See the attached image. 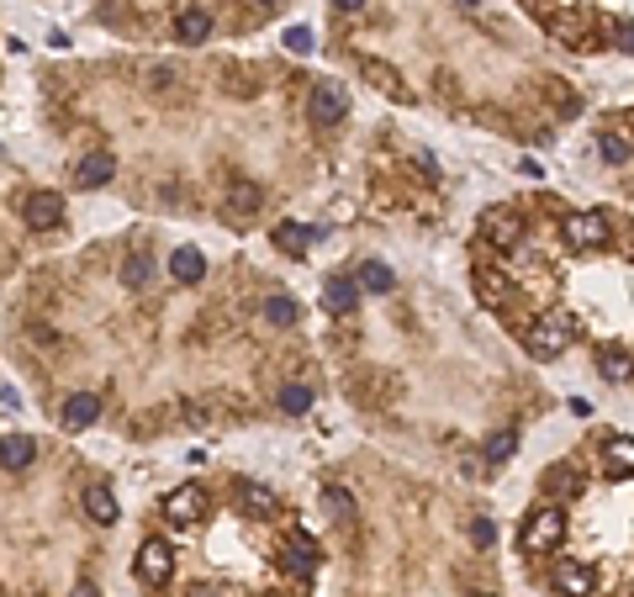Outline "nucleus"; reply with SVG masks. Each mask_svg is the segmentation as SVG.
Returning <instances> with one entry per match:
<instances>
[{
    "label": "nucleus",
    "instance_id": "f257e3e1",
    "mask_svg": "<svg viewBox=\"0 0 634 597\" xmlns=\"http://www.w3.org/2000/svg\"><path fill=\"white\" fill-rule=\"evenodd\" d=\"M133 571H138L143 587H170V576H175V550L164 545V539H143Z\"/></svg>",
    "mask_w": 634,
    "mask_h": 597
},
{
    "label": "nucleus",
    "instance_id": "f03ea898",
    "mask_svg": "<svg viewBox=\"0 0 634 597\" xmlns=\"http://www.w3.org/2000/svg\"><path fill=\"white\" fill-rule=\"evenodd\" d=\"M307 111H312V122H317V127L344 122V117H349V90H344L339 80H317V85H312Z\"/></svg>",
    "mask_w": 634,
    "mask_h": 597
},
{
    "label": "nucleus",
    "instance_id": "7ed1b4c3",
    "mask_svg": "<svg viewBox=\"0 0 634 597\" xmlns=\"http://www.w3.org/2000/svg\"><path fill=\"white\" fill-rule=\"evenodd\" d=\"M561 534H566V513L561 508H539L529 524H524V550L529 555H545L561 545Z\"/></svg>",
    "mask_w": 634,
    "mask_h": 597
},
{
    "label": "nucleus",
    "instance_id": "20e7f679",
    "mask_svg": "<svg viewBox=\"0 0 634 597\" xmlns=\"http://www.w3.org/2000/svg\"><path fill=\"white\" fill-rule=\"evenodd\" d=\"M524 344H529V354H534V360H561V354H566V344H571V333H566V323H561V317H539V323L524 333Z\"/></svg>",
    "mask_w": 634,
    "mask_h": 597
},
{
    "label": "nucleus",
    "instance_id": "39448f33",
    "mask_svg": "<svg viewBox=\"0 0 634 597\" xmlns=\"http://www.w3.org/2000/svg\"><path fill=\"white\" fill-rule=\"evenodd\" d=\"M164 518H170L175 529H191L207 518V492L201 487H175L170 497H164Z\"/></svg>",
    "mask_w": 634,
    "mask_h": 597
},
{
    "label": "nucleus",
    "instance_id": "423d86ee",
    "mask_svg": "<svg viewBox=\"0 0 634 597\" xmlns=\"http://www.w3.org/2000/svg\"><path fill=\"white\" fill-rule=\"evenodd\" d=\"M22 222L32 233H53L64 222V196H53V191H32L22 201Z\"/></svg>",
    "mask_w": 634,
    "mask_h": 597
},
{
    "label": "nucleus",
    "instance_id": "0eeeda50",
    "mask_svg": "<svg viewBox=\"0 0 634 597\" xmlns=\"http://www.w3.org/2000/svg\"><path fill=\"white\" fill-rule=\"evenodd\" d=\"M566 244L571 249H603L608 244V217L603 212H571L566 217Z\"/></svg>",
    "mask_w": 634,
    "mask_h": 597
},
{
    "label": "nucleus",
    "instance_id": "6e6552de",
    "mask_svg": "<svg viewBox=\"0 0 634 597\" xmlns=\"http://www.w3.org/2000/svg\"><path fill=\"white\" fill-rule=\"evenodd\" d=\"M481 233H487L492 249H513L518 238H524V217H518L513 207H492L487 217H481Z\"/></svg>",
    "mask_w": 634,
    "mask_h": 597
},
{
    "label": "nucleus",
    "instance_id": "1a4fd4ad",
    "mask_svg": "<svg viewBox=\"0 0 634 597\" xmlns=\"http://www.w3.org/2000/svg\"><path fill=\"white\" fill-rule=\"evenodd\" d=\"M281 561H286V571L296 576V582H312V571H317V545H312V534H307V529H296V534L286 539Z\"/></svg>",
    "mask_w": 634,
    "mask_h": 597
},
{
    "label": "nucleus",
    "instance_id": "9d476101",
    "mask_svg": "<svg viewBox=\"0 0 634 597\" xmlns=\"http://www.w3.org/2000/svg\"><path fill=\"white\" fill-rule=\"evenodd\" d=\"M476 291H481V302L497 307V312L513 302V281H508L502 270H492V265H481V270H476Z\"/></svg>",
    "mask_w": 634,
    "mask_h": 597
},
{
    "label": "nucleus",
    "instance_id": "9b49d317",
    "mask_svg": "<svg viewBox=\"0 0 634 597\" xmlns=\"http://www.w3.org/2000/svg\"><path fill=\"white\" fill-rule=\"evenodd\" d=\"M603 471L619 476V481L634 476V439H629V434H613V439L603 444Z\"/></svg>",
    "mask_w": 634,
    "mask_h": 597
},
{
    "label": "nucleus",
    "instance_id": "f8f14e48",
    "mask_svg": "<svg viewBox=\"0 0 634 597\" xmlns=\"http://www.w3.org/2000/svg\"><path fill=\"white\" fill-rule=\"evenodd\" d=\"M111 175H117V159L111 154H85L80 170H74V185H80V191H101Z\"/></svg>",
    "mask_w": 634,
    "mask_h": 597
},
{
    "label": "nucleus",
    "instance_id": "ddd939ff",
    "mask_svg": "<svg viewBox=\"0 0 634 597\" xmlns=\"http://www.w3.org/2000/svg\"><path fill=\"white\" fill-rule=\"evenodd\" d=\"M555 592L561 597H592V571L582 561H561L555 566Z\"/></svg>",
    "mask_w": 634,
    "mask_h": 597
},
{
    "label": "nucleus",
    "instance_id": "4468645a",
    "mask_svg": "<svg viewBox=\"0 0 634 597\" xmlns=\"http://www.w3.org/2000/svg\"><path fill=\"white\" fill-rule=\"evenodd\" d=\"M96 418H101V397H90V391L64 397V428H90Z\"/></svg>",
    "mask_w": 634,
    "mask_h": 597
},
{
    "label": "nucleus",
    "instance_id": "2eb2a0df",
    "mask_svg": "<svg viewBox=\"0 0 634 597\" xmlns=\"http://www.w3.org/2000/svg\"><path fill=\"white\" fill-rule=\"evenodd\" d=\"M170 275L180 286H196L201 275H207V254H201V249H175L170 254Z\"/></svg>",
    "mask_w": 634,
    "mask_h": 597
},
{
    "label": "nucleus",
    "instance_id": "dca6fc26",
    "mask_svg": "<svg viewBox=\"0 0 634 597\" xmlns=\"http://www.w3.org/2000/svg\"><path fill=\"white\" fill-rule=\"evenodd\" d=\"M360 74L381 90V96H407V90H402V74L391 69L386 59H360Z\"/></svg>",
    "mask_w": 634,
    "mask_h": 597
},
{
    "label": "nucleus",
    "instance_id": "f3484780",
    "mask_svg": "<svg viewBox=\"0 0 634 597\" xmlns=\"http://www.w3.org/2000/svg\"><path fill=\"white\" fill-rule=\"evenodd\" d=\"M354 302H360V281H349V275H328L323 307H328V312H349Z\"/></svg>",
    "mask_w": 634,
    "mask_h": 597
},
{
    "label": "nucleus",
    "instance_id": "a211bd4d",
    "mask_svg": "<svg viewBox=\"0 0 634 597\" xmlns=\"http://www.w3.org/2000/svg\"><path fill=\"white\" fill-rule=\"evenodd\" d=\"M175 32H180V43H207V37H212V11H201V6L180 11L175 16Z\"/></svg>",
    "mask_w": 634,
    "mask_h": 597
},
{
    "label": "nucleus",
    "instance_id": "6ab92c4d",
    "mask_svg": "<svg viewBox=\"0 0 634 597\" xmlns=\"http://www.w3.org/2000/svg\"><path fill=\"white\" fill-rule=\"evenodd\" d=\"M32 455H37V444L27 434H6V439H0V471H22V465H32Z\"/></svg>",
    "mask_w": 634,
    "mask_h": 597
},
{
    "label": "nucleus",
    "instance_id": "aec40b11",
    "mask_svg": "<svg viewBox=\"0 0 634 597\" xmlns=\"http://www.w3.org/2000/svg\"><path fill=\"white\" fill-rule=\"evenodd\" d=\"M259 201H265V196H259L254 180H233V185H228V212H233V217H254Z\"/></svg>",
    "mask_w": 634,
    "mask_h": 597
},
{
    "label": "nucleus",
    "instance_id": "412c9836",
    "mask_svg": "<svg viewBox=\"0 0 634 597\" xmlns=\"http://www.w3.org/2000/svg\"><path fill=\"white\" fill-rule=\"evenodd\" d=\"M238 502H244L249 518H270L275 513V492L259 487V481H244V487H238Z\"/></svg>",
    "mask_w": 634,
    "mask_h": 597
},
{
    "label": "nucleus",
    "instance_id": "4be33fe9",
    "mask_svg": "<svg viewBox=\"0 0 634 597\" xmlns=\"http://www.w3.org/2000/svg\"><path fill=\"white\" fill-rule=\"evenodd\" d=\"M360 286L370 296H386V291H397V275H391L381 259H365V265H360Z\"/></svg>",
    "mask_w": 634,
    "mask_h": 597
},
{
    "label": "nucleus",
    "instance_id": "5701e85b",
    "mask_svg": "<svg viewBox=\"0 0 634 597\" xmlns=\"http://www.w3.org/2000/svg\"><path fill=\"white\" fill-rule=\"evenodd\" d=\"M598 370H603V381H613V386H619V381H634V360H629L624 349H603V354H598Z\"/></svg>",
    "mask_w": 634,
    "mask_h": 597
},
{
    "label": "nucleus",
    "instance_id": "b1692460",
    "mask_svg": "<svg viewBox=\"0 0 634 597\" xmlns=\"http://www.w3.org/2000/svg\"><path fill=\"white\" fill-rule=\"evenodd\" d=\"M265 317H270L275 328H291L296 317H302V307H296V302H291L286 291H275V296H265Z\"/></svg>",
    "mask_w": 634,
    "mask_h": 597
},
{
    "label": "nucleus",
    "instance_id": "393cba45",
    "mask_svg": "<svg viewBox=\"0 0 634 597\" xmlns=\"http://www.w3.org/2000/svg\"><path fill=\"white\" fill-rule=\"evenodd\" d=\"M85 513L96 518V524H111V518H117V497H111L106 487H90L85 492Z\"/></svg>",
    "mask_w": 634,
    "mask_h": 597
},
{
    "label": "nucleus",
    "instance_id": "a878e982",
    "mask_svg": "<svg viewBox=\"0 0 634 597\" xmlns=\"http://www.w3.org/2000/svg\"><path fill=\"white\" fill-rule=\"evenodd\" d=\"M122 281L133 286V291H143L148 281H154V259H148V254H127V265H122Z\"/></svg>",
    "mask_w": 634,
    "mask_h": 597
},
{
    "label": "nucleus",
    "instance_id": "bb28decb",
    "mask_svg": "<svg viewBox=\"0 0 634 597\" xmlns=\"http://www.w3.org/2000/svg\"><path fill=\"white\" fill-rule=\"evenodd\" d=\"M513 450H518V434H513V428H497V434L487 439V465H508Z\"/></svg>",
    "mask_w": 634,
    "mask_h": 597
},
{
    "label": "nucleus",
    "instance_id": "cd10ccee",
    "mask_svg": "<svg viewBox=\"0 0 634 597\" xmlns=\"http://www.w3.org/2000/svg\"><path fill=\"white\" fill-rule=\"evenodd\" d=\"M275 238H281V249H286V254H302L317 233H312V228H302V222H281V228H275Z\"/></svg>",
    "mask_w": 634,
    "mask_h": 597
},
{
    "label": "nucleus",
    "instance_id": "c85d7f7f",
    "mask_svg": "<svg viewBox=\"0 0 634 597\" xmlns=\"http://www.w3.org/2000/svg\"><path fill=\"white\" fill-rule=\"evenodd\" d=\"M307 407H312V386L286 381V386H281V413H307Z\"/></svg>",
    "mask_w": 634,
    "mask_h": 597
},
{
    "label": "nucleus",
    "instance_id": "c756f323",
    "mask_svg": "<svg viewBox=\"0 0 634 597\" xmlns=\"http://www.w3.org/2000/svg\"><path fill=\"white\" fill-rule=\"evenodd\" d=\"M598 154H603L608 164H629L634 148H629V138H619V133H603V138H598Z\"/></svg>",
    "mask_w": 634,
    "mask_h": 597
},
{
    "label": "nucleus",
    "instance_id": "7c9ffc66",
    "mask_svg": "<svg viewBox=\"0 0 634 597\" xmlns=\"http://www.w3.org/2000/svg\"><path fill=\"white\" fill-rule=\"evenodd\" d=\"M550 492H582V471H576V465H555V471H550Z\"/></svg>",
    "mask_w": 634,
    "mask_h": 597
},
{
    "label": "nucleus",
    "instance_id": "2f4dec72",
    "mask_svg": "<svg viewBox=\"0 0 634 597\" xmlns=\"http://www.w3.org/2000/svg\"><path fill=\"white\" fill-rule=\"evenodd\" d=\"M323 502H328V513H339V518L354 508V497H349L344 487H323Z\"/></svg>",
    "mask_w": 634,
    "mask_h": 597
},
{
    "label": "nucleus",
    "instance_id": "473e14b6",
    "mask_svg": "<svg viewBox=\"0 0 634 597\" xmlns=\"http://www.w3.org/2000/svg\"><path fill=\"white\" fill-rule=\"evenodd\" d=\"M286 48H291V53H312V32H307V27H291V32H286Z\"/></svg>",
    "mask_w": 634,
    "mask_h": 597
},
{
    "label": "nucleus",
    "instance_id": "72a5a7b5",
    "mask_svg": "<svg viewBox=\"0 0 634 597\" xmlns=\"http://www.w3.org/2000/svg\"><path fill=\"white\" fill-rule=\"evenodd\" d=\"M471 539H476V545H492V539H497V524H492V518H476V524H471Z\"/></svg>",
    "mask_w": 634,
    "mask_h": 597
},
{
    "label": "nucleus",
    "instance_id": "f704fd0d",
    "mask_svg": "<svg viewBox=\"0 0 634 597\" xmlns=\"http://www.w3.org/2000/svg\"><path fill=\"white\" fill-rule=\"evenodd\" d=\"M613 43L634 53V22H613Z\"/></svg>",
    "mask_w": 634,
    "mask_h": 597
},
{
    "label": "nucleus",
    "instance_id": "c9c22d12",
    "mask_svg": "<svg viewBox=\"0 0 634 597\" xmlns=\"http://www.w3.org/2000/svg\"><path fill=\"white\" fill-rule=\"evenodd\" d=\"M333 11H344V16H360V11H365V0H333Z\"/></svg>",
    "mask_w": 634,
    "mask_h": 597
},
{
    "label": "nucleus",
    "instance_id": "e433bc0d",
    "mask_svg": "<svg viewBox=\"0 0 634 597\" xmlns=\"http://www.w3.org/2000/svg\"><path fill=\"white\" fill-rule=\"evenodd\" d=\"M185 597H233V592H222V587H207V582H201V587H191Z\"/></svg>",
    "mask_w": 634,
    "mask_h": 597
},
{
    "label": "nucleus",
    "instance_id": "4c0bfd02",
    "mask_svg": "<svg viewBox=\"0 0 634 597\" xmlns=\"http://www.w3.org/2000/svg\"><path fill=\"white\" fill-rule=\"evenodd\" d=\"M74 597H101V592L90 587V582H80V587H74Z\"/></svg>",
    "mask_w": 634,
    "mask_h": 597
},
{
    "label": "nucleus",
    "instance_id": "58836bf2",
    "mask_svg": "<svg viewBox=\"0 0 634 597\" xmlns=\"http://www.w3.org/2000/svg\"><path fill=\"white\" fill-rule=\"evenodd\" d=\"M455 6H465V11H476V6H481V0H455Z\"/></svg>",
    "mask_w": 634,
    "mask_h": 597
},
{
    "label": "nucleus",
    "instance_id": "ea45409f",
    "mask_svg": "<svg viewBox=\"0 0 634 597\" xmlns=\"http://www.w3.org/2000/svg\"><path fill=\"white\" fill-rule=\"evenodd\" d=\"M259 6H281V0H259Z\"/></svg>",
    "mask_w": 634,
    "mask_h": 597
},
{
    "label": "nucleus",
    "instance_id": "a19ab883",
    "mask_svg": "<svg viewBox=\"0 0 634 597\" xmlns=\"http://www.w3.org/2000/svg\"><path fill=\"white\" fill-rule=\"evenodd\" d=\"M471 597H481V592H471Z\"/></svg>",
    "mask_w": 634,
    "mask_h": 597
}]
</instances>
